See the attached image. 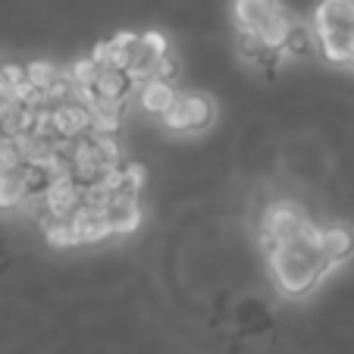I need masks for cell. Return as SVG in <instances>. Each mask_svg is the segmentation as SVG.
I'll use <instances>...</instances> for the list:
<instances>
[{
  "label": "cell",
  "mask_w": 354,
  "mask_h": 354,
  "mask_svg": "<svg viewBox=\"0 0 354 354\" xmlns=\"http://www.w3.org/2000/svg\"><path fill=\"white\" fill-rule=\"evenodd\" d=\"M160 120L169 132L194 135V132H204V129L214 126L216 104H214V97L204 91H179V97L173 100V107H169Z\"/></svg>",
  "instance_id": "3957f363"
},
{
  "label": "cell",
  "mask_w": 354,
  "mask_h": 354,
  "mask_svg": "<svg viewBox=\"0 0 354 354\" xmlns=\"http://www.w3.org/2000/svg\"><path fill=\"white\" fill-rule=\"evenodd\" d=\"M348 66H351V69H354V54H351V60H348Z\"/></svg>",
  "instance_id": "ffe728a7"
},
{
  "label": "cell",
  "mask_w": 354,
  "mask_h": 354,
  "mask_svg": "<svg viewBox=\"0 0 354 354\" xmlns=\"http://www.w3.org/2000/svg\"><path fill=\"white\" fill-rule=\"evenodd\" d=\"M57 75H60V69H57L50 60H35L26 66V82L41 94H47V88L54 85Z\"/></svg>",
  "instance_id": "2e32d148"
},
{
  "label": "cell",
  "mask_w": 354,
  "mask_h": 354,
  "mask_svg": "<svg viewBox=\"0 0 354 354\" xmlns=\"http://www.w3.org/2000/svg\"><path fill=\"white\" fill-rule=\"evenodd\" d=\"M44 235H47V241L54 248H75L79 245V239H75V232H73V226L69 223H54V226H44Z\"/></svg>",
  "instance_id": "ac0fdd59"
},
{
  "label": "cell",
  "mask_w": 354,
  "mask_h": 354,
  "mask_svg": "<svg viewBox=\"0 0 354 354\" xmlns=\"http://www.w3.org/2000/svg\"><path fill=\"white\" fill-rule=\"evenodd\" d=\"M47 110H50V122L60 141H82L91 135V110L85 100H66Z\"/></svg>",
  "instance_id": "52a82bcc"
},
{
  "label": "cell",
  "mask_w": 354,
  "mask_h": 354,
  "mask_svg": "<svg viewBox=\"0 0 354 354\" xmlns=\"http://www.w3.org/2000/svg\"><path fill=\"white\" fill-rule=\"evenodd\" d=\"M295 22H298V19H295L288 10H282V13L276 16V19H270L257 35H261V41L270 47V50H273V54H282V47H286V38H288V32H292Z\"/></svg>",
  "instance_id": "4fadbf2b"
},
{
  "label": "cell",
  "mask_w": 354,
  "mask_h": 354,
  "mask_svg": "<svg viewBox=\"0 0 354 354\" xmlns=\"http://www.w3.org/2000/svg\"><path fill=\"white\" fill-rule=\"evenodd\" d=\"M135 91H138L141 110H145V113H154V116H163L169 107H173V100L179 97L173 79H160V75H154V79L135 85Z\"/></svg>",
  "instance_id": "30bf717a"
},
{
  "label": "cell",
  "mask_w": 354,
  "mask_h": 354,
  "mask_svg": "<svg viewBox=\"0 0 354 354\" xmlns=\"http://www.w3.org/2000/svg\"><path fill=\"white\" fill-rule=\"evenodd\" d=\"M314 38L323 60L348 66L354 54V10L339 0H320L314 10Z\"/></svg>",
  "instance_id": "7a4b0ae2"
},
{
  "label": "cell",
  "mask_w": 354,
  "mask_h": 354,
  "mask_svg": "<svg viewBox=\"0 0 354 354\" xmlns=\"http://www.w3.org/2000/svg\"><path fill=\"white\" fill-rule=\"evenodd\" d=\"M167 57H169V44L160 32H138V35H132V44H129V50H126V66H122V73H129V79H132L135 85H141V82L154 79Z\"/></svg>",
  "instance_id": "277c9868"
},
{
  "label": "cell",
  "mask_w": 354,
  "mask_h": 354,
  "mask_svg": "<svg viewBox=\"0 0 354 354\" xmlns=\"http://www.w3.org/2000/svg\"><path fill=\"white\" fill-rule=\"evenodd\" d=\"M282 10L286 7H282L279 0H235L232 3V16H235L239 32H251V35H257Z\"/></svg>",
  "instance_id": "ba28073f"
},
{
  "label": "cell",
  "mask_w": 354,
  "mask_h": 354,
  "mask_svg": "<svg viewBox=\"0 0 354 354\" xmlns=\"http://www.w3.org/2000/svg\"><path fill=\"white\" fill-rule=\"evenodd\" d=\"M26 160L19 154V145L7 135H0V173H10V169H22Z\"/></svg>",
  "instance_id": "e0dca14e"
},
{
  "label": "cell",
  "mask_w": 354,
  "mask_h": 354,
  "mask_svg": "<svg viewBox=\"0 0 354 354\" xmlns=\"http://www.w3.org/2000/svg\"><path fill=\"white\" fill-rule=\"evenodd\" d=\"M132 91H135V82L129 79V73H122V69H97L91 88L82 94V100L88 104V110H97V107L122 110V104L129 100Z\"/></svg>",
  "instance_id": "8992f818"
},
{
  "label": "cell",
  "mask_w": 354,
  "mask_h": 354,
  "mask_svg": "<svg viewBox=\"0 0 354 354\" xmlns=\"http://www.w3.org/2000/svg\"><path fill=\"white\" fill-rule=\"evenodd\" d=\"M141 204L138 198H116L107 210H104V223H107L110 235H132L141 226Z\"/></svg>",
  "instance_id": "8fae6325"
},
{
  "label": "cell",
  "mask_w": 354,
  "mask_h": 354,
  "mask_svg": "<svg viewBox=\"0 0 354 354\" xmlns=\"http://www.w3.org/2000/svg\"><path fill=\"white\" fill-rule=\"evenodd\" d=\"M239 54H241V60L251 63V66H267V63H273L276 57H279L263 44L261 35H251V32H239Z\"/></svg>",
  "instance_id": "5bb4252c"
},
{
  "label": "cell",
  "mask_w": 354,
  "mask_h": 354,
  "mask_svg": "<svg viewBox=\"0 0 354 354\" xmlns=\"http://www.w3.org/2000/svg\"><path fill=\"white\" fill-rule=\"evenodd\" d=\"M339 3H345V7H351V10H354V0H339Z\"/></svg>",
  "instance_id": "d6986e66"
},
{
  "label": "cell",
  "mask_w": 354,
  "mask_h": 354,
  "mask_svg": "<svg viewBox=\"0 0 354 354\" xmlns=\"http://www.w3.org/2000/svg\"><path fill=\"white\" fill-rule=\"evenodd\" d=\"M310 229L308 216L301 214L295 204H286V201H279V204H273V207L263 214V223H261V239H263V248L267 251H273V248L286 245V241H295L301 239V235Z\"/></svg>",
  "instance_id": "5b68a950"
},
{
  "label": "cell",
  "mask_w": 354,
  "mask_h": 354,
  "mask_svg": "<svg viewBox=\"0 0 354 354\" xmlns=\"http://www.w3.org/2000/svg\"><path fill=\"white\" fill-rule=\"evenodd\" d=\"M317 248H320L326 267H339L354 254V232L348 226H323L317 229Z\"/></svg>",
  "instance_id": "9c48e42d"
},
{
  "label": "cell",
  "mask_w": 354,
  "mask_h": 354,
  "mask_svg": "<svg viewBox=\"0 0 354 354\" xmlns=\"http://www.w3.org/2000/svg\"><path fill=\"white\" fill-rule=\"evenodd\" d=\"M26 182H22V169H10L0 173V210H16L26 204Z\"/></svg>",
  "instance_id": "7c38bea8"
},
{
  "label": "cell",
  "mask_w": 354,
  "mask_h": 354,
  "mask_svg": "<svg viewBox=\"0 0 354 354\" xmlns=\"http://www.w3.org/2000/svg\"><path fill=\"white\" fill-rule=\"evenodd\" d=\"M267 257H270V273H273L276 286L286 295H292V298L308 295L329 270L320 254V248H317V226H310L301 239L286 241V245L267 251Z\"/></svg>",
  "instance_id": "6da1fadb"
},
{
  "label": "cell",
  "mask_w": 354,
  "mask_h": 354,
  "mask_svg": "<svg viewBox=\"0 0 354 354\" xmlns=\"http://www.w3.org/2000/svg\"><path fill=\"white\" fill-rule=\"evenodd\" d=\"M317 50V38H314V28L304 26V22H295L292 32L286 38V47H282V54L288 57H310Z\"/></svg>",
  "instance_id": "9a60e30c"
}]
</instances>
